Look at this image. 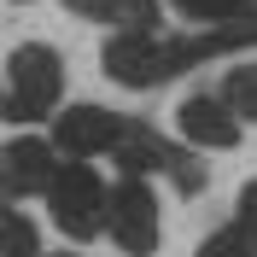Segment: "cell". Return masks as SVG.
Here are the masks:
<instances>
[{
    "label": "cell",
    "mask_w": 257,
    "mask_h": 257,
    "mask_svg": "<svg viewBox=\"0 0 257 257\" xmlns=\"http://www.w3.org/2000/svg\"><path fill=\"white\" fill-rule=\"evenodd\" d=\"M187 24H257V0H170Z\"/></svg>",
    "instance_id": "obj_11"
},
{
    "label": "cell",
    "mask_w": 257,
    "mask_h": 257,
    "mask_svg": "<svg viewBox=\"0 0 257 257\" xmlns=\"http://www.w3.org/2000/svg\"><path fill=\"white\" fill-rule=\"evenodd\" d=\"M99 59H105V76L123 82V88H158V82L176 76L170 70V47H164L158 30H111Z\"/></svg>",
    "instance_id": "obj_5"
},
{
    "label": "cell",
    "mask_w": 257,
    "mask_h": 257,
    "mask_svg": "<svg viewBox=\"0 0 257 257\" xmlns=\"http://www.w3.org/2000/svg\"><path fill=\"white\" fill-rule=\"evenodd\" d=\"M0 76H6V70H0Z\"/></svg>",
    "instance_id": "obj_15"
},
{
    "label": "cell",
    "mask_w": 257,
    "mask_h": 257,
    "mask_svg": "<svg viewBox=\"0 0 257 257\" xmlns=\"http://www.w3.org/2000/svg\"><path fill=\"white\" fill-rule=\"evenodd\" d=\"M193 257H257V234H251L245 222H234V228H216V234H210V240L199 245Z\"/></svg>",
    "instance_id": "obj_13"
},
{
    "label": "cell",
    "mask_w": 257,
    "mask_h": 257,
    "mask_svg": "<svg viewBox=\"0 0 257 257\" xmlns=\"http://www.w3.org/2000/svg\"><path fill=\"white\" fill-rule=\"evenodd\" d=\"M240 222L257 234V181H245V187H240Z\"/></svg>",
    "instance_id": "obj_14"
},
{
    "label": "cell",
    "mask_w": 257,
    "mask_h": 257,
    "mask_svg": "<svg viewBox=\"0 0 257 257\" xmlns=\"http://www.w3.org/2000/svg\"><path fill=\"white\" fill-rule=\"evenodd\" d=\"M0 257H41V228L18 210V199H0Z\"/></svg>",
    "instance_id": "obj_10"
},
{
    "label": "cell",
    "mask_w": 257,
    "mask_h": 257,
    "mask_svg": "<svg viewBox=\"0 0 257 257\" xmlns=\"http://www.w3.org/2000/svg\"><path fill=\"white\" fill-rule=\"evenodd\" d=\"M222 99L240 123H257V64H234L222 76Z\"/></svg>",
    "instance_id": "obj_12"
},
{
    "label": "cell",
    "mask_w": 257,
    "mask_h": 257,
    "mask_svg": "<svg viewBox=\"0 0 257 257\" xmlns=\"http://www.w3.org/2000/svg\"><path fill=\"white\" fill-rule=\"evenodd\" d=\"M47 210H53L64 240H99L105 234V181L82 158L59 164L53 181H47Z\"/></svg>",
    "instance_id": "obj_2"
},
{
    "label": "cell",
    "mask_w": 257,
    "mask_h": 257,
    "mask_svg": "<svg viewBox=\"0 0 257 257\" xmlns=\"http://www.w3.org/2000/svg\"><path fill=\"white\" fill-rule=\"evenodd\" d=\"M117 135H123V117L105 105H70L64 117H53V152L64 158H99L117 146Z\"/></svg>",
    "instance_id": "obj_7"
},
{
    "label": "cell",
    "mask_w": 257,
    "mask_h": 257,
    "mask_svg": "<svg viewBox=\"0 0 257 257\" xmlns=\"http://www.w3.org/2000/svg\"><path fill=\"white\" fill-rule=\"evenodd\" d=\"M105 234L123 245L128 257H152L164 240V222H158V199L141 176H123L111 193H105Z\"/></svg>",
    "instance_id": "obj_3"
},
{
    "label": "cell",
    "mask_w": 257,
    "mask_h": 257,
    "mask_svg": "<svg viewBox=\"0 0 257 257\" xmlns=\"http://www.w3.org/2000/svg\"><path fill=\"white\" fill-rule=\"evenodd\" d=\"M53 141H35V135H18V141L0 146V199H30V193H47L53 181Z\"/></svg>",
    "instance_id": "obj_8"
},
{
    "label": "cell",
    "mask_w": 257,
    "mask_h": 257,
    "mask_svg": "<svg viewBox=\"0 0 257 257\" xmlns=\"http://www.w3.org/2000/svg\"><path fill=\"white\" fill-rule=\"evenodd\" d=\"M111 158L123 164V176H170L181 193H199L205 187V170L187 158V152H176L170 141H158V128H146V123H128L123 117V135H117V146H111Z\"/></svg>",
    "instance_id": "obj_4"
},
{
    "label": "cell",
    "mask_w": 257,
    "mask_h": 257,
    "mask_svg": "<svg viewBox=\"0 0 257 257\" xmlns=\"http://www.w3.org/2000/svg\"><path fill=\"white\" fill-rule=\"evenodd\" d=\"M70 12L111 24V30H158V0H70Z\"/></svg>",
    "instance_id": "obj_9"
},
{
    "label": "cell",
    "mask_w": 257,
    "mask_h": 257,
    "mask_svg": "<svg viewBox=\"0 0 257 257\" xmlns=\"http://www.w3.org/2000/svg\"><path fill=\"white\" fill-rule=\"evenodd\" d=\"M240 117L228 111L222 94H187L176 105V135L193 146V152H228V146H240Z\"/></svg>",
    "instance_id": "obj_6"
},
{
    "label": "cell",
    "mask_w": 257,
    "mask_h": 257,
    "mask_svg": "<svg viewBox=\"0 0 257 257\" xmlns=\"http://www.w3.org/2000/svg\"><path fill=\"white\" fill-rule=\"evenodd\" d=\"M6 88H12V94L0 99V117H6V123H41V117H53V105H59V94H64L59 53L41 47V41L18 47L12 59H6Z\"/></svg>",
    "instance_id": "obj_1"
}]
</instances>
